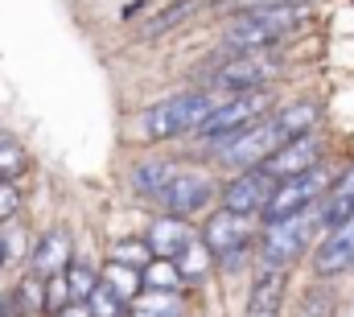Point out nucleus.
Segmentation results:
<instances>
[{
  "mask_svg": "<svg viewBox=\"0 0 354 317\" xmlns=\"http://www.w3.org/2000/svg\"><path fill=\"white\" fill-rule=\"evenodd\" d=\"M71 264H75V247H71V235H66L62 227L46 231V235L29 247V255H25V272L37 276V280H46V276H62Z\"/></svg>",
  "mask_w": 354,
  "mask_h": 317,
  "instance_id": "13",
  "label": "nucleus"
},
{
  "mask_svg": "<svg viewBox=\"0 0 354 317\" xmlns=\"http://www.w3.org/2000/svg\"><path fill=\"white\" fill-rule=\"evenodd\" d=\"M198 239L210 247V255L223 264V268H239L252 251H256V239H260V219H248V215H231V210H214L206 215Z\"/></svg>",
  "mask_w": 354,
  "mask_h": 317,
  "instance_id": "6",
  "label": "nucleus"
},
{
  "mask_svg": "<svg viewBox=\"0 0 354 317\" xmlns=\"http://www.w3.org/2000/svg\"><path fill=\"white\" fill-rule=\"evenodd\" d=\"M198 12V0H174V4H165V8H157L145 25H140V37L145 42H153V37H165L169 29H177V25H185L189 17Z\"/></svg>",
  "mask_w": 354,
  "mask_h": 317,
  "instance_id": "21",
  "label": "nucleus"
},
{
  "mask_svg": "<svg viewBox=\"0 0 354 317\" xmlns=\"http://www.w3.org/2000/svg\"><path fill=\"white\" fill-rule=\"evenodd\" d=\"M140 276H145V289H153V293H177L181 289V272H177L174 260H153Z\"/></svg>",
  "mask_w": 354,
  "mask_h": 317,
  "instance_id": "24",
  "label": "nucleus"
},
{
  "mask_svg": "<svg viewBox=\"0 0 354 317\" xmlns=\"http://www.w3.org/2000/svg\"><path fill=\"white\" fill-rule=\"evenodd\" d=\"M0 317H25V309H21V301H17V293H12V289H4V293H0Z\"/></svg>",
  "mask_w": 354,
  "mask_h": 317,
  "instance_id": "30",
  "label": "nucleus"
},
{
  "mask_svg": "<svg viewBox=\"0 0 354 317\" xmlns=\"http://www.w3.org/2000/svg\"><path fill=\"white\" fill-rule=\"evenodd\" d=\"M99 284H103L107 293H115L124 305H132V301L145 293V276H140V268H128V264H120V260H107V264L99 268Z\"/></svg>",
  "mask_w": 354,
  "mask_h": 317,
  "instance_id": "19",
  "label": "nucleus"
},
{
  "mask_svg": "<svg viewBox=\"0 0 354 317\" xmlns=\"http://www.w3.org/2000/svg\"><path fill=\"white\" fill-rule=\"evenodd\" d=\"M66 305H71L66 272H62V276H46V280H41V317H58Z\"/></svg>",
  "mask_w": 354,
  "mask_h": 317,
  "instance_id": "25",
  "label": "nucleus"
},
{
  "mask_svg": "<svg viewBox=\"0 0 354 317\" xmlns=\"http://www.w3.org/2000/svg\"><path fill=\"white\" fill-rule=\"evenodd\" d=\"M21 215V190L12 181H0V227Z\"/></svg>",
  "mask_w": 354,
  "mask_h": 317,
  "instance_id": "29",
  "label": "nucleus"
},
{
  "mask_svg": "<svg viewBox=\"0 0 354 317\" xmlns=\"http://www.w3.org/2000/svg\"><path fill=\"white\" fill-rule=\"evenodd\" d=\"M87 305H91V314L95 317H132V305H124V301H120L115 293H107L103 284L87 297Z\"/></svg>",
  "mask_w": 354,
  "mask_h": 317,
  "instance_id": "28",
  "label": "nucleus"
},
{
  "mask_svg": "<svg viewBox=\"0 0 354 317\" xmlns=\"http://www.w3.org/2000/svg\"><path fill=\"white\" fill-rule=\"evenodd\" d=\"M58 317H95V314H91L87 301H71V305H66V309H62Z\"/></svg>",
  "mask_w": 354,
  "mask_h": 317,
  "instance_id": "32",
  "label": "nucleus"
},
{
  "mask_svg": "<svg viewBox=\"0 0 354 317\" xmlns=\"http://www.w3.org/2000/svg\"><path fill=\"white\" fill-rule=\"evenodd\" d=\"M194 239L198 235H194V227H189L185 219H177V215H161V219H153V227H149L145 243L153 247L157 260H177Z\"/></svg>",
  "mask_w": 354,
  "mask_h": 317,
  "instance_id": "17",
  "label": "nucleus"
},
{
  "mask_svg": "<svg viewBox=\"0 0 354 317\" xmlns=\"http://www.w3.org/2000/svg\"><path fill=\"white\" fill-rule=\"evenodd\" d=\"M313 21V4H272V8H248L235 12L223 29V46L235 54H260L280 42H288L297 29Z\"/></svg>",
  "mask_w": 354,
  "mask_h": 317,
  "instance_id": "1",
  "label": "nucleus"
},
{
  "mask_svg": "<svg viewBox=\"0 0 354 317\" xmlns=\"http://www.w3.org/2000/svg\"><path fill=\"white\" fill-rule=\"evenodd\" d=\"M354 268V219H346L342 227L326 231L313 247V272L317 276H342Z\"/></svg>",
  "mask_w": 354,
  "mask_h": 317,
  "instance_id": "14",
  "label": "nucleus"
},
{
  "mask_svg": "<svg viewBox=\"0 0 354 317\" xmlns=\"http://www.w3.org/2000/svg\"><path fill=\"white\" fill-rule=\"evenodd\" d=\"M218 107V95L206 91V87H189V91H177L169 99H157L140 111V136L149 145H165L174 136L185 132H198L202 120Z\"/></svg>",
  "mask_w": 354,
  "mask_h": 317,
  "instance_id": "2",
  "label": "nucleus"
},
{
  "mask_svg": "<svg viewBox=\"0 0 354 317\" xmlns=\"http://www.w3.org/2000/svg\"><path fill=\"white\" fill-rule=\"evenodd\" d=\"M8 251H12V247H8V239H0V272H4V264H8Z\"/></svg>",
  "mask_w": 354,
  "mask_h": 317,
  "instance_id": "33",
  "label": "nucleus"
},
{
  "mask_svg": "<svg viewBox=\"0 0 354 317\" xmlns=\"http://www.w3.org/2000/svg\"><path fill=\"white\" fill-rule=\"evenodd\" d=\"M326 157V141L317 136V132H309V136H297V141H288V145H280L272 157L260 165L268 177H276V181H284V177H297V173H309V169H317Z\"/></svg>",
  "mask_w": 354,
  "mask_h": 317,
  "instance_id": "12",
  "label": "nucleus"
},
{
  "mask_svg": "<svg viewBox=\"0 0 354 317\" xmlns=\"http://www.w3.org/2000/svg\"><path fill=\"white\" fill-rule=\"evenodd\" d=\"M231 4H239V12H248V8H272V4H309V0H231Z\"/></svg>",
  "mask_w": 354,
  "mask_h": 317,
  "instance_id": "31",
  "label": "nucleus"
},
{
  "mask_svg": "<svg viewBox=\"0 0 354 317\" xmlns=\"http://www.w3.org/2000/svg\"><path fill=\"white\" fill-rule=\"evenodd\" d=\"M276 194V177H268L264 169H243V173H231L223 185H218V206L231 210V215H248V219H260L264 206Z\"/></svg>",
  "mask_w": 354,
  "mask_h": 317,
  "instance_id": "10",
  "label": "nucleus"
},
{
  "mask_svg": "<svg viewBox=\"0 0 354 317\" xmlns=\"http://www.w3.org/2000/svg\"><path fill=\"white\" fill-rule=\"evenodd\" d=\"M276 111V103H272V91H248V95H227V99H218V107L202 120V128L194 132L198 136V145H206V149H223L227 141H235L239 132H248L252 124H260Z\"/></svg>",
  "mask_w": 354,
  "mask_h": 317,
  "instance_id": "3",
  "label": "nucleus"
},
{
  "mask_svg": "<svg viewBox=\"0 0 354 317\" xmlns=\"http://www.w3.org/2000/svg\"><path fill=\"white\" fill-rule=\"evenodd\" d=\"M66 284H71V301H87L91 293L99 289V272L91 264H83V260H75L66 268Z\"/></svg>",
  "mask_w": 354,
  "mask_h": 317,
  "instance_id": "27",
  "label": "nucleus"
},
{
  "mask_svg": "<svg viewBox=\"0 0 354 317\" xmlns=\"http://www.w3.org/2000/svg\"><path fill=\"white\" fill-rule=\"evenodd\" d=\"M272 120H276V128L284 132V141H297V136H309V132L317 128L322 107H317L313 99H297V103L276 107V111H272Z\"/></svg>",
  "mask_w": 354,
  "mask_h": 317,
  "instance_id": "18",
  "label": "nucleus"
},
{
  "mask_svg": "<svg viewBox=\"0 0 354 317\" xmlns=\"http://www.w3.org/2000/svg\"><path fill=\"white\" fill-rule=\"evenodd\" d=\"M174 264H177V272H181V284H202V280H210V272L218 268V260L210 255V247H206L202 239H194Z\"/></svg>",
  "mask_w": 354,
  "mask_h": 317,
  "instance_id": "20",
  "label": "nucleus"
},
{
  "mask_svg": "<svg viewBox=\"0 0 354 317\" xmlns=\"http://www.w3.org/2000/svg\"><path fill=\"white\" fill-rule=\"evenodd\" d=\"M29 173V149L17 141V136H8V132H0V181H21Z\"/></svg>",
  "mask_w": 354,
  "mask_h": 317,
  "instance_id": "23",
  "label": "nucleus"
},
{
  "mask_svg": "<svg viewBox=\"0 0 354 317\" xmlns=\"http://www.w3.org/2000/svg\"><path fill=\"white\" fill-rule=\"evenodd\" d=\"M317 206L305 210V215H292V219H280V223H264L260 239H256V255L268 268H292L309 247H317Z\"/></svg>",
  "mask_w": 354,
  "mask_h": 317,
  "instance_id": "5",
  "label": "nucleus"
},
{
  "mask_svg": "<svg viewBox=\"0 0 354 317\" xmlns=\"http://www.w3.org/2000/svg\"><path fill=\"white\" fill-rule=\"evenodd\" d=\"M280 145H288L284 141V132L276 128V120L268 116V120H260V124H252L248 132H239L235 141H227L214 157H218V165L223 169H235V173H243V169H260Z\"/></svg>",
  "mask_w": 354,
  "mask_h": 317,
  "instance_id": "8",
  "label": "nucleus"
},
{
  "mask_svg": "<svg viewBox=\"0 0 354 317\" xmlns=\"http://www.w3.org/2000/svg\"><path fill=\"white\" fill-rule=\"evenodd\" d=\"M132 317H185V297L181 293H153V289H145L132 301Z\"/></svg>",
  "mask_w": 354,
  "mask_h": 317,
  "instance_id": "22",
  "label": "nucleus"
},
{
  "mask_svg": "<svg viewBox=\"0 0 354 317\" xmlns=\"http://www.w3.org/2000/svg\"><path fill=\"white\" fill-rule=\"evenodd\" d=\"M346 219H354V161L342 169V177H334L330 194L317 202V223H322V231H334V227H342Z\"/></svg>",
  "mask_w": 354,
  "mask_h": 317,
  "instance_id": "15",
  "label": "nucleus"
},
{
  "mask_svg": "<svg viewBox=\"0 0 354 317\" xmlns=\"http://www.w3.org/2000/svg\"><path fill=\"white\" fill-rule=\"evenodd\" d=\"M174 177H177V165L169 157H145L128 169V190L136 198H157L161 202V194L169 190Z\"/></svg>",
  "mask_w": 354,
  "mask_h": 317,
  "instance_id": "16",
  "label": "nucleus"
},
{
  "mask_svg": "<svg viewBox=\"0 0 354 317\" xmlns=\"http://www.w3.org/2000/svg\"><path fill=\"white\" fill-rule=\"evenodd\" d=\"M330 185H334V173H330L326 165L276 181V194H272V202H268L264 215H260V227H264V223H280V219H292V215L313 210V206L330 194Z\"/></svg>",
  "mask_w": 354,
  "mask_h": 317,
  "instance_id": "7",
  "label": "nucleus"
},
{
  "mask_svg": "<svg viewBox=\"0 0 354 317\" xmlns=\"http://www.w3.org/2000/svg\"><path fill=\"white\" fill-rule=\"evenodd\" d=\"M111 260H120V264H128V268H149L157 255H153V247L145 243V239H120L115 247H111Z\"/></svg>",
  "mask_w": 354,
  "mask_h": 317,
  "instance_id": "26",
  "label": "nucleus"
},
{
  "mask_svg": "<svg viewBox=\"0 0 354 317\" xmlns=\"http://www.w3.org/2000/svg\"><path fill=\"white\" fill-rule=\"evenodd\" d=\"M280 75V58L272 50L260 54H235L227 50V58H218L210 71H206V91H214L218 99L227 95H248V91H268V82Z\"/></svg>",
  "mask_w": 354,
  "mask_h": 317,
  "instance_id": "4",
  "label": "nucleus"
},
{
  "mask_svg": "<svg viewBox=\"0 0 354 317\" xmlns=\"http://www.w3.org/2000/svg\"><path fill=\"white\" fill-rule=\"evenodd\" d=\"M288 301V268H268L260 264L252 284H248V301H243V317H280Z\"/></svg>",
  "mask_w": 354,
  "mask_h": 317,
  "instance_id": "11",
  "label": "nucleus"
},
{
  "mask_svg": "<svg viewBox=\"0 0 354 317\" xmlns=\"http://www.w3.org/2000/svg\"><path fill=\"white\" fill-rule=\"evenodd\" d=\"M214 198H218V181L210 173H202V169H177L169 190L161 194V210L189 223L194 215H206Z\"/></svg>",
  "mask_w": 354,
  "mask_h": 317,
  "instance_id": "9",
  "label": "nucleus"
}]
</instances>
